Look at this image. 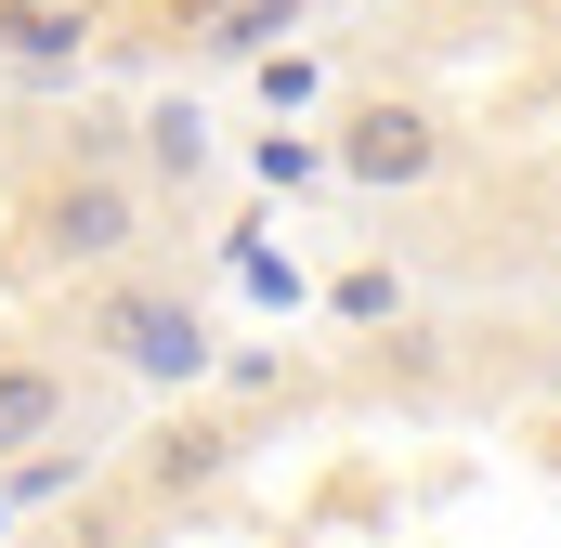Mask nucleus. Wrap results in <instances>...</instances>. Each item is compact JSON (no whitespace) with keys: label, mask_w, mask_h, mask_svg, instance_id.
Segmentation results:
<instances>
[{"label":"nucleus","mask_w":561,"mask_h":548,"mask_svg":"<svg viewBox=\"0 0 561 548\" xmlns=\"http://www.w3.org/2000/svg\"><path fill=\"white\" fill-rule=\"evenodd\" d=\"M287 26H300V0H236V13L209 26V53H236V66H249V53H275Z\"/></svg>","instance_id":"obj_6"},{"label":"nucleus","mask_w":561,"mask_h":548,"mask_svg":"<svg viewBox=\"0 0 561 548\" xmlns=\"http://www.w3.org/2000/svg\"><path fill=\"white\" fill-rule=\"evenodd\" d=\"M340 170H353L366 196H405V183L444 170V132H431L419 105H353V118H340Z\"/></svg>","instance_id":"obj_2"},{"label":"nucleus","mask_w":561,"mask_h":548,"mask_svg":"<svg viewBox=\"0 0 561 548\" xmlns=\"http://www.w3.org/2000/svg\"><path fill=\"white\" fill-rule=\"evenodd\" d=\"M66 431V379L39 366V353H0V457H26V444H53Z\"/></svg>","instance_id":"obj_4"},{"label":"nucleus","mask_w":561,"mask_h":548,"mask_svg":"<svg viewBox=\"0 0 561 548\" xmlns=\"http://www.w3.org/2000/svg\"><path fill=\"white\" fill-rule=\"evenodd\" d=\"M131 236H144V209H131V183H118V170H79V183L39 209V249H53V262H118Z\"/></svg>","instance_id":"obj_3"},{"label":"nucleus","mask_w":561,"mask_h":548,"mask_svg":"<svg viewBox=\"0 0 561 548\" xmlns=\"http://www.w3.org/2000/svg\"><path fill=\"white\" fill-rule=\"evenodd\" d=\"M209 470H222V431H183V444H157V483H170V496H183V483H209Z\"/></svg>","instance_id":"obj_8"},{"label":"nucleus","mask_w":561,"mask_h":548,"mask_svg":"<svg viewBox=\"0 0 561 548\" xmlns=\"http://www.w3.org/2000/svg\"><path fill=\"white\" fill-rule=\"evenodd\" d=\"M144 157H157L170 183H196V170H209V118H196V105H157V118H144Z\"/></svg>","instance_id":"obj_5"},{"label":"nucleus","mask_w":561,"mask_h":548,"mask_svg":"<svg viewBox=\"0 0 561 548\" xmlns=\"http://www.w3.org/2000/svg\"><path fill=\"white\" fill-rule=\"evenodd\" d=\"M79 26H92V13H53V0H13V13H0L13 53H79Z\"/></svg>","instance_id":"obj_7"},{"label":"nucleus","mask_w":561,"mask_h":548,"mask_svg":"<svg viewBox=\"0 0 561 548\" xmlns=\"http://www.w3.org/2000/svg\"><path fill=\"white\" fill-rule=\"evenodd\" d=\"M92 340L131 366V379H209V327H196V300H170V287H144V274H118V287H92Z\"/></svg>","instance_id":"obj_1"}]
</instances>
